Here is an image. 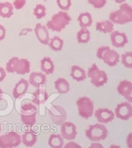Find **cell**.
I'll list each match as a JSON object with an SVG mask.
<instances>
[{
	"label": "cell",
	"instance_id": "obj_42",
	"mask_svg": "<svg viewBox=\"0 0 132 148\" xmlns=\"http://www.w3.org/2000/svg\"><path fill=\"white\" fill-rule=\"evenodd\" d=\"M111 147H118V148H119V147H120V146H116V145H111Z\"/></svg>",
	"mask_w": 132,
	"mask_h": 148
},
{
	"label": "cell",
	"instance_id": "obj_18",
	"mask_svg": "<svg viewBox=\"0 0 132 148\" xmlns=\"http://www.w3.org/2000/svg\"><path fill=\"white\" fill-rule=\"evenodd\" d=\"M30 84L36 88L45 85L46 83V76L43 72H32L29 76Z\"/></svg>",
	"mask_w": 132,
	"mask_h": 148
},
{
	"label": "cell",
	"instance_id": "obj_31",
	"mask_svg": "<svg viewBox=\"0 0 132 148\" xmlns=\"http://www.w3.org/2000/svg\"><path fill=\"white\" fill-rule=\"evenodd\" d=\"M121 63L127 69H132V52H126L121 55Z\"/></svg>",
	"mask_w": 132,
	"mask_h": 148
},
{
	"label": "cell",
	"instance_id": "obj_33",
	"mask_svg": "<svg viewBox=\"0 0 132 148\" xmlns=\"http://www.w3.org/2000/svg\"><path fill=\"white\" fill-rule=\"evenodd\" d=\"M87 2L95 9H102L107 4V0H87Z\"/></svg>",
	"mask_w": 132,
	"mask_h": 148
},
{
	"label": "cell",
	"instance_id": "obj_38",
	"mask_svg": "<svg viewBox=\"0 0 132 148\" xmlns=\"http://www.w3.org/2000/svg\"><path fill=\"white\" fill-rule=\"evenodd\" d=\"M126 143L128 148H132V133H130L127 136Z\"/></svg>",
	"mask_w": 132,
	"mask_h": 148
},
{
	"label": "cell",
	"instance_id": "obj_8",
	"mask_svg": "<svg viewBox=\"0 0 132 148\" xmlns=\"http://www.w3.org/2000/svg\"><path fill=\"white\" fill-rule=\"evenodd\" d=\"M78 114L80 117L87 120L94 113V106L92 99L87 97H81L76 102Z\"/></svg>",
	"mask_w": 132,
	"mask_h": 148
},
{
	"label": "cell",
	"instance_id": "obj_7",
	"mask_svg": "<svg viewBox=\"0 0 132 148\" xmlns=\"http://www.w3.org/2000/svg\"><path fill=\"white\" fill-rule=\"evenodd\" d=\"M87 76L90 79L91 84L96 87H100L104 84L107 83L108 78L106 72L104 70H100L97 66V64H94L88 69Z\"/></svg>",
	"mask_w": 132,
	"mask_h": 148
},
{
	"label": "cell",
	"instance_id": "obj_21",
	"mask_svg": "<svg viewBox=\"0 0 132 148\" xmlns=\"http://www.w3.org/2000/svg\"><path fill=\"white\" fill-rule=\"evenodd\" d=\"M54 87L58 93L60 94H67L70 90L69 82L65 78L60 77L54 82Z\"/></svg>",
	"mask_w": 132,
	"mask_h": 148
},
{
	"label": "cell",
	"instance_id": "obj_9",
	"mask_svg": "<svg viewBox=\"0 0 132 148\" xmlns=\"http://www.w3.org/2000/svg\"><path fill=\"white\" fill-rule=\"evenodd\" d=\"M22 143V137L17 132H8L0 136V147H16Z\"/></svg>",
	"mask_w": 132,
	"mask_h": 148
},
{
	"label": "cell",
	"instance_id": "obj_15",
	"mask_svg": "<svg viewBox=\"0 0 132 148\" xmlns=\"http://www.w3.org/2000/svg\"><path fill=\"white\" fill-rule=\"evenodd\" d=\"M117 90L118 93L124 97L127 101L132 103V83L131 81L127 79L120 81Z\"/></svg>",
	"mask_w": 132,
	"mask_h": 148
},
{
	"label": "cell",
	"instance_id": "obj_34",
	"mask_svg": "<svg viewBox=\"0 0 132 148\" xmlns=\"http://www.w3.org/2000/svg\"><path fill=\"white\" fill-rule=\"evenodd\" d=\"M26 4V0H14L13 6L16 9H22Z\"/></svg>",
	"mask_w": 132,
	"mask_h": 148
},
{
	"label": "cell",
	"instance_id": "obj_6",
	"mask_svg": "<svg viewBox=\"0 0 132 148\" xmlns=\"http://www.w3.org/2000/svg\"><path fill=\"white\" fill-rule=\"evenodd\" d=\"M85 135L92 142H100L104 140L108 135V130L104 125L96 123L90 125L86 130Z\"/></svg>",
	"mask_w": 132,
	"mask_h": 148
},
{
	"label": "cell",
	"instance_id": "obj_32",
	"mask_svg": "<svg viewBox=\"0 0 132 148\" xmlns=\"http://www.w3.org/2000/svg\"><path fill=\"white\" fill-rule=\"evenodd\" d=\"M58 7L62 11H68L72 5L71 0H56Z\"/></svg>",
	"mask_w": 132,
	"mask_h": 148
},
{
	"label": "cell",
	"instance_id": "obj_1",
	"mask_svg": "<svg viewBox=\"0 0 132 148\" xmlns=\"http://www.w3.org/2000/svg\"><path fill=\"white\" fill-rule=\"evenodd\" d=\"M109 19L113 24L124 25L132 22V7L127 3L120 4L119 9L109 15Z\"/></svg>",
	"mask_w": 132,
	"mask_h": 148
},
{
	"label": "cell",
	"instance_id": "obj_14",
	"mask_svg": "<svg viewBox=\"0 0 132 148\" xmlns=\"http://www.w3.org/2000/svg\"><path fill=\"white\" fill-rule=\"evenodd\" d=\"M95 117L100 123H108L114 119V113L107 108H100L94 111Z\"/></svg>",
	"mask_w": 132,
	"mask_h": 148
},
{
	"label": "cell",
	"instance_id": "obj_13",
	"mask_svg": "<svg viewBox=\"0 0 132 148\" xmlns=\"http://www.w3.org/2000/svg\"><path fill=\"white\" fill-rule=\"evenodd\" d=\"M111 40L112 46L116 48H122L128 42L127 35L118 30H114L111 32Z\"/></svg>",
	"mask_w": 132,
	"mask_h": 148
},
{
	"label": "cell",
	"instance_id": "obj_27",
	"mask_svg": "<svg viewBox=\"0 0 132 148\" xmlns=\"http://www.w3.org/2000/svg\"><path fill=\"white\" fill-rule=\"evenodd\" d=\"M77 21L81 28L90 27L93 24V18L90 12H82L78 16Z\"/></svg>",
	"mask_w": 132,
	"mask_h": 148
},
{
	"label": "cell",
	"instance_id": "obj_17",
	"mask_svg": "<svg viewBox=\"0 0 132 148\" xmlns=\"http://www.w3.org/2000/svg\"><path fill=\"white\" fill-rule=\"evenodd\" d=\"M43 86L44 85H42L39 87L37 88V90L34 91V92H32V102L34 103L37 106L45 103L49 98L48 93L46 92V89Z\"/></svg>",
	"mask_w": 132,
	"mask_h": 148
},
{
	"label": "cell",
	"instance_id": "obj_22",
	"mask_svg": "<svg viewBox=\"0 0 132 148\" xmlns=\"http://www.w3.org/2000/svg\"><path fill=\"white\" fill-rule=\"evenodd\" d=\"M22 143L28 147H31L37 142V135L32 130L25 132L22 135Z\"/></svg>",
	"mask_w": 132,
	"mask_h": 148
},
{
	"label": "cell",
	"instance_id": "obj_24",
	"mask_svg": "<svg viewBox=\"0 0 132 148\" xmlns=\"http://www.w3.org/2000/svg\"><path fill=\"white\" fill-rule=\"evenodd\" d=\"M113 28H114V24L110 19L100 21V22H97L96 24V29L98 32H103V33H111L113 31Z\"/></svg>",
	"mask_w": 132,
	"mask_h": 148
},
{
	"label": "cell",
	"instance_id": "obj_19",
	"mask_svg": "<svg viewBox=\"0 0 132 148\" xmlns=\"http://www.w3.org/2000/svg\"><path fill=\"white\" fill-rule=\"evenodd\" d=\"M29 81L25 79L22 78L20 80L16 83L12 90V96L15 99H18L21 97L23 95L26 93L28 89H29Z\"/></svg>",
	"mask_w": 132,
	"mask_h": 148
},
{
	"label": "cell",
	"instance_id": "obj_35",
	"mask_svg": "<svg viewBox=\"0 0 132 148\" xmlns=\"http://www.w3.org/2000/svg\"><path fill=\"white\" fill-rule=\"evenodd\" d=\"M65 148H81V146L79 145L78 143H75L74 141L73 140H70V142H69V143H67L66 145L63 146Z\"/></svg>",
	"mask_w": 132,
	"mask_h": 148
},
{
	"label": "cell",
	"instance_id": "obj_28",
	"mask_svg": "<svg viewBox=\"0 0 132 148\" xmlns=\"http://www.w3.org/2000/svg\"><path fill=\"white\" fill-rule=\"evenodd\" d=\"M48 45L52 50L55 51V52H59V51L62 50L63 48V40L60 37L56 36L50 39Z\"/></svg>",
	"mask_w": 132,
	"mask_h": 148
},
{
	"label": "cell",
	"instance_id": "obj_36",
	"mask_svg": "<svg viewBox=\"0 0 132 148\" xmlns=\"http://www.w3.org/2000/svg\"><path fill=\"white\" fill-rule=\"evenodd\" d=\"M6 28L0 24V41H2L6 38Z\"/></svg>",
	"mask_w": 132,
	"mask_h": 148
},
{
	"label": "cell",
	"instance_id": "obj_29",
	"mask_svg": "<svg viewBox=\"0 0 132 148\" xmlns=\"http://www.w3.org/2000/svg\"><path fill=\"white\" fill-rule=\"evenodd\" d=\"M76 39L79 43H87L90 39V32L87 28H81L76 34Z\"/></svg>",
	"mask_w": 132,
	"mask_h": 148
},
{
	"label": "cell",
	"instance_id": "obj_40",
	"mask_svg": "<svg viewBox=\"0 0 132 148\" xmlns=\"http://www.w3.org/2000/svg\"><path fill=\"white\" fill-rule=\"evenodd\" d=\"M116 3H118V4H122L125 2V0H114Z\"/></svg>",
	"mask_w": 132,
	"mask_h": 148
},
{
	"label": "cell",
	"instance_id": "obj_30",
	"mask_svg": "<svg viewBox=\"0 0 132 148\" xmlns=\"http://www.w3.org/2000/svg\"><path fill=\"white\" fill-rule=\"evenodd\" d=\"M33 15L37 19H41L46 15V8L43 4H37L33 9Z\"/></svg>",
	"mask_w": 132,
	"mask_h": 148
},
{
	"label": "cell",
	"instance_id": "obj_4",
	"mask_svg": "<svg viewBox=\"0 0 132 148\" xmlns=\"http://www.w3.org/2000/svg\"><path fill=\"white\" fill-rule=\"evenodd\" d=\"M6 72L9 73L25 75L30 72V62L27 59L12 57L7 62Z\"/></svg>",
	"mask_w": 132,
	"mask_h": 148
},
{
	"label": "cell",
	"instance_id": "obj_11",
	"mask_svg": "<svg viewBox=\"0 0 132 148\" xmlns=\"http://www.w3.org/2000/svg\"><path fill=\"white\" fill-rule=\"evenodd\" d=\"M115 116L122 120H127L132 117V105L130 102H122L116 107Z\"/></svg>",
	"mask_w": 132,
	"mask_h": 148
},
{
	"label": "cell",
	"instance_id": "obj_41",
	"mask_svg": "<svg viewBox=\"0 0 132 148\" xmlns=\"http://www.w3.org/2000/svg\"><path fill=\"white\" fill-rule=\"evenodd\" d=\"M3 93H4V92H3V90H2V88L0 87V100L2 99V97H3Z\"/></svg>",
	"mask_w": 132,
	"mask_h": 148
},
{
	"label": "cell",
	"instance_id": "obj_37",
	"mask_svg": "<svg viewBox=\"0 0 132 148\" xmlns=\"http://www.w3.org/2000/svg\"><path fill=\"white\" fill-rule=\"evenodd\" d=\"M6 77V71L4 68L0 66V83L4 80L5 78Z\"/></svg>",
	"mask_w": 132,
	"mask_h": 148
},
{
	"label": "cell",
	"instance_id": "obj_5",
	"mask_svg": "<svg viewBox=\"0 0 132 148\" xmlns=\"http://www.w3.org/2000/svg\"><path fill=\"white\" fill-rule=\"evenodd\" d=\"M97 57L102 60L109 66H115L120 62V55L117 51L111 49L108 46H100L97 49Z\"/></svg>",
	"mask_w": 132,
	"mask_h": 148
},
{
	"label": "cell",
	"instance_id": "obj_25",
	"mask_svg": "<svg viewBox=\"0 0 132 148\" xmlns=\"http://www.w3.org/2000/svg\"><path fill=\"white\" fill-rule=\"evenodd\" d=\"M48 145L52 148H62L64 146V139L61 134H51L48 139Z\"/></svg>",
	"mask_w": 132,
	"mask_h": 148
},
{
	"label": "cell",
	"instance_id": "obj_43",
	"mask_svg": "<svg viewBox=\"0 0 132 148\" xmlns=\"http://www.w3.org/2000/svg\"><path fill=\"white\" fill-rule=\"evenodd\" d=\"M2 131V126H1V123H0V133Z\"/></svg>",
	"mask_w": 132,
	"mask_h": 148
},
{
	"label": "cell",
	"instance_id": "obj_23",
	"mask_svg": "<svg viewBox=\"0 0 132 148\" xmlns=\"http://www.w3.org/2000/svg\"><path fill=\"white\" fill-rule=\"evenodd\" d=\"M40 69H41V72L46 75L53 73L55 69V66L51 58L44 57L43 59H42L40 61Z\"/></svg>",
	"mask_w": 132,
	"mask_h": 148
},
{
	"label": "cell",
	"instance_id": "obj_10",
	"mask_svg": "<svg viewBox=\"0 0 132 148\" xmlns=\"http://www.w3.org/2000/svg\"><path fill=\"white\" fill-rule=\"evenodd\" d=\"M48 113L54 124L61 125L67 120V111L63 106L59 105H52L48 109Z\"/></svg>",
	"mask_w": 132,
	"mask_h": 148
},
{
	"label": "cell",
	"instance_id": "obj_12",
	"mask_svg": "<svg viewBox=\"0 0 132 148\" xmlns=\"http://www.w3.org/2000/svg\"><path fill=\"white\" fill-rule=\"evenodd\" d=\"M60 134L65 140H74L77 135L76 125L72 122L64 121L60 127Z\"/></svg>",
	"mask_w": 132,
	"mask_h": 148
},
{
	"label": "cell",
	"instance_id": "obj_26",
	"mask_svg": "<svg viewBox=\"0 0 132 148\" xmlns=\"http://www.w3.org/2000/svg\"><path fill=\"white\" fill-rule=\"evenodd\" d=\"M13 5L9 2L0 3V16L5 18H11L13 15Z\"/></svg>",
	"mask_w": 132,
	"mask_h": 148
},
{
	"label": "cell",
	"instance_id": "obj_20",
	"mask_svg": "<svg viewBox=\"0 0 132 148\" xmlns=\"http://www.w3.org/2000/svg\"><path fill=\"white\" fill-rule=\"evenodd\" d=\"M70 76L74 80L77 82H82L87 79V73L82 67L74 65L72 66L70 69Z\"/></svg>",
	"mask_w": 132,
	"mask_h": 148
},
{
	"label": "cell",
	"instance_id": "obj_16",
	"mask_svg": "<svg viewBox=\"0 0 132 148\" xmlns=\"http://www.w3.org/2000/svg\"><path fill=\"white\" fill-rule=\"evenodd\" d=\"M34 32L40 43L48 45L50 42V35L46 25H42L41 23H37L34 28Z\"/></svg>",
	"mask_w": 132,
	"mask_h": 148
},
{
	"label": "cell",
	"instance_id": "obj_2",
	"mask_svg": "<svg viewBox=\"0 0 132 148\" xmlns=\"http://www.w3.org/2000/svg\"><path fill=\"white\" fill-rule=\"evenodd\" d=\"M71 22V17L66 11H60L54 14L46 23V27L53 32H60Z\"/></svg>",
	"mask_w": 132,
	"mask_h": 148
},
{
	"label": "cell",
	"instance_id": "obj_39",
	"mask_svg": "<svg viewBox=\"0 0 132 148\" xmlns=\"http://www.w3.org/2000/svg\"><path fill=\"white\" fill-rule=\"evenodd\" d=\"M90 148H103L104 146L102 145L100 142H93L89 147Z\"/></svg>",
	"mask_w": 132,
	"mask_h": 148
},
{
	"label": "cell",
	"instance_id": "obj_3",
	"mask_svg": "<svg viewBox=\"0 0 132 148\" xmlns=\"http://www.w3.org/2000/svg\"><path fill=\"white\" fill-rule=\"evenodd\" d=\"M21 121L24 125L32 127L36 122L37 107L36 105L30 101L23 102L20 108Z\"/></svg>",
	"mask_w": 132,
	"mask_h": 148
}]
</instances>
